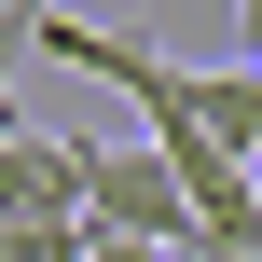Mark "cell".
Listing matches in <instances>:
<instances>
[{
    "instance_id": "2",
    "label": "cell",
    "mask_w": 262,
    "mask_h": 262,
    "mask_svg": "<svg viewBox=\"0 0 262 262\" xmlns=\"http://www.w3.org/2000/svg\"><path fill=\"white\" fill-rule=\"evenodd\" d=\"M0 221H28V235H83L69 138H28V124H0Z\"/></svg>"
},
{
    "instance_id": "6",
    "label": "cell",
    "mask_w": 262,
    "mask_h": 262,
    "mask_svg": "<svg viewBox=\"0 0 262 262\" xmlns=\"http://www.w3.org/2000/svg\"><path fill=\"white\" fill-rule=\"evenodd\" d=\"M83 262H166V249H111V235H83Z\"/></svg>"
},
{
    "instance_id": "5",
    "label": "cell",
    "mask_w": 262,
    "mask_h": 262,
    "mask_svg": "<svg viewBox=\"0 0 262 262\" xmlns=\"http://www.w3.org/2000/svg\"><path fill=\"white\" fill-rule=\"evenodd\" d=\"M235 69H262V0H235Z\"/></svg>"
},
{
    "instance_id": "7",
    "label": "cell",
    "mask_w": 262,
    "mask_h": 262,
    "mask_svg": "<svg viewBox=\"0 0 262 262\" xmlns=\"http://www.w3.org/2000/svg\"><path fill=\"white\" fill-rule=\"evenodd\" d=\"M249 193H262V152H249Z\"/></svg>"
},
{
    "instance_id": "3",
    "label": "cell",
    "mask_w": 262,
    "mask_h": 262,
    "mask_svg": "<svg viewBox=\"0 0 262 262\" xmlns=\"http://www.w3.org/2000/svg\"><path fill=\"white\" fill-rule=\"evenodd\" d=\"M193 124H207L221 166H249L262 152V69H221V55H207V69H193Z\"/></svg>"
},
{
    "instance_id": "4",
    "label": "cell",
    "mask_w": 262,
    "mask_h": 262,
    "mask_svg": "<svg viewBox=\"0 0 262 262\" xmlns=\"http://www.w3.org/2000/svg\"><path fill=\"white\" fill-rule=\"evenodd\" d=\"M41 14H55V0H0V83H14V55L41 41Z\"/></svg>"
},
{
    "instance_id": "1",
    "label": "cell",
    "mask_w": 262,
    "mask_h": 262,
    "mask_svg": "<svg viewBox=\"0 0 262 262\" xmlns=\"http://www.w3.org/2000/svg\"><path fill=\"white\" fill-rule=\"evenodd\" d=\"M69 193H83V235L193 262V207H180V180H166L152 138H124V152H111V138H69Z\"/></svg>"
},
{
    "instance_id": "8",
    "label": "cell",
    "mask_w": 262,
    "mask_h": 262,
    "mask_svg": "<svg viewBox=\"0 0 262 262\" xmlns=\"http://www.w3.org/2000/svg\"><path fill=\"white\" fill-rule=\"evenodd\" d=\"M235 262H262V249H235Z\"/></svg>"
}]
</instances>
